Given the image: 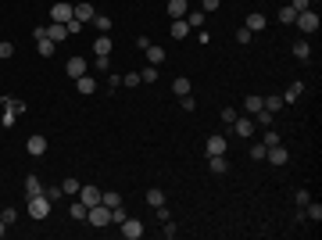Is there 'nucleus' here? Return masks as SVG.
Returning a JSON list of instances; mask_svg holds the SVG:
<instances>
[{"label":"nucleus","instance_id":"e433bc0d","mask_svg":"<svg viewBox=\"0 0 322 240\" xmlns=\"http://www.w3.org/2000/svg\"><path fill=\"white\" fill-rule=\"evenodd\" d=\"M262 144H265V147H272V144H279V133H276L272 126H265V137H262Z\"/></svg>","mask_w":322,"mask_h":240},{"label":"nucleus","instance_id":"de8ad7c7","mask_svg":"<svg viewBox=\"0 0 322 240\" xmlns=\"http://www.w3.org/2000/svg\"><path fill=\"white\" fill-rule=\"evenodd\" d=\"M43 193H47L50 201H61V197H65V190H61V187H50V190H43Z\"/></svg>","mask_w":322,"mask_h":240},{"label":"nucleus","instance_id":"a878e982","mask_svg":"<svg viewBox=\"0 0 322 240\" xmlns=\"http://www.w3.org/2000/svg\"><path fill=\"white\" fill-rule=\"evenodd\" d=\"M301 94H304V83H294V86H290L286 94H283V104H294V100H297Z\"/></svg>","mask_w":322,"mask_h":240},{"label":"nucleus","instance_id":"0eeeda50","mask_svg":"<svg viewBox=\"0 0 322 240\" xmlns=\"http://www.w3.org/2000/svg\"><path fill=\"white\" fill-rule=\"evenodd\" d=\"M25 151L33 154V158H40V154H47V137H40V133H33V137L25 140Z\"/></svg>","mask_w":322,"mask_h":240},{"label":"nucleus","instance_id":"6e6552de","mask_svg":"<svg viewBox=\"0 0 322 240\" xmlns=\"http://www.w3.org/2000/svg\"><path fill=\"white\" fill-rule=\"evenodd\" d=\"M111 50H115L111 36H107V33H100V36L93 40V54H97V57H111Z\"/></svg>","mask_w":322,"mask_h":240},{"label":"nucleus","instance_id":"6e6d98bb","mask_svg":"<svg viewBox=\"0 0 322 240\" xmlns=\"http://www.w3.org/2000/svg\"><path fill=\"white\" fill-rule=\"evenodd\" d=\"M4 233H7V222H4V219H0V237H4Z\"/></svg>","mask_w":322,"mask_h":240},{"label":"nucleus","instance_id":"4468645a","mask_svg":"<svg viewBox=\"0 0 322 240\" xmlns=\"http://www.w3.org/2000/svg\"><path fill=\"white\" fill-rule=\"evenodd\" d=\"M190 0H168V18H186Z\"/></svg>","mask_w":322,"mask_h":240},{"label":"nucleus","instance_id":"9b49d317","mask_svg":"<svg viewBox=\"0 0 322 240\" xmlns=\"http://www.w3.org/2000/svg\"><path fill=\"white\" fill-rule=\"evenodd\" d=\"M226 151H229V140H226V137H219V133L208 137V158H211V154H226Z\"/></svg>","mask_w":322,"mask_h":240},{"label":"nucleus","instance_id":"5fc2aeb1","mask_svg":"<svg viewBox=\"0 0 322 240\" xmlns=\"http://www.w3.org/2000/svg\"><path fill=\"white\" fill-rule=\"evenodd\" d=\"M107 86H111V94H115V90L122 86V76H115V72H111V79H107Z\"/></svg>","mask_w":322,"mask_h":240},{"label":"nucleus","instance_id":"72a5a7b5","mask_svg":"<svg viewBox=\"0 0 322 240\" xmlns=\"http://www.w3.org/2000/svg\"><path fill=\"white\" fill-rule=\"evenodd\" d=\"M147 204H150V208H158V204H165V193H161L158 187H154V190H147Z\"/></svg>","mask_w":322,"mask_h":240},{"label":"nucleus","instance_id":"b1692460","mask_svg":"<svg viewBox=\"0 0 322 240\" xmlns=\"http://www.w3.org/2000/svg\"><path fill=\"white\" fill-rule=\"evenodd\" d=\"M279 22H283V25H294V22H297V11L290 7V4H283V7H279Z\"/></svg>","mask_w":322,"mask_h":240},{"label":"nucleus","instance_id":"c03bdc74","mask_svg":"<svg viewBox=\"0 0 322 240\" xmlns=\"http://www.w3.org/2000/svg\"><path fill=\"white\" fill-rule=\"evenodd\" d=\"M219 4H222V0H201V11L211 14V11H219Z\"/></svg>","mask_w":322,"mask_h":240},{"label":"nucleus","instance_id":"8fccbe9b","mask_svg":"<svg viewBox=\"0 0 322 240\" xmlns=\"http://www.w3.org/2000/svg\"><path fill=\"white\" fill-rule=\"evenodd\" d=\"M290 7H294V11H308L312 0H290Z\"/></svg>","mask_w":322,"mask_h":240},{"label":"nucleus","instance_id":"f03ea898","mask_svg":"<svg viewBox=\"0 0 322 240\" xmlns=\"http://www.w3.org/2000/svg\"><path fill=\"white\" fill-rule=\"evenodd\" d=\"M86 222H90V226H97V230L111 226V208H107V204H93L86 212Z\"/></svg>","mask_w":322,"mask_h":240},{"label":"nucleus","instance_id":"7ed1b4c3","mask_svg":"<svg viewBox=\"0 0 322 240\" xmlns=\"http://www.w3.org/2000/svg\"><path fill=\"white\" fill-rule=\"evenodd\" d=\"M0 104H4V115H0V126H4V129H11L14 126V115H18V111H25V104L22 100H0Z\"/></svg>","mask_w":322,"mask_h":240},{"label":"nucleus","instance_id":"4be33fe9","mask_svg":"<svg viewBox=\"0 0 322 240\" xmlns=\"http://www.w3.org/2000/svg\"><path fill=\"white\" fill-rule=\"evenodd\" d=\"M304 219L319 222V219H322V204H319V201H308V204H304Z\"/></svg>","mask_w":322,"mask_h":240},{"label":"nucleus","instance_id":"f3484780","mask_svg":"<svg viewBox=\"0 0 322 240\" xmlns=\"http://www.w3.org/2000/svg\"><path fill=\"white\" fill-rule=\"evenodd\" d=\"M208 169H211L215 176H222V172L229 169V161H226V154H211V158H208Z\"/></svg>","mask_w":322,"mask_h":240},{"label":"nucleus","instance_id":"412c9836","mask_svg":"<svg viewBox=\"0 0 322 240\" xmlns=\"http://www.w3.org/2000/svg\"><path fill=\"white\" fill-rule=\"evenodd\" d=\"M65 36H68V29H65V25H57V22H54V25H47V40H50V43H61Z\"/></svg>","mask_w":322,"mask_h":240},{"label":"nucleus","instance_id":"473e14b6","mask_svg":"<svg viewBox=\"0 0 322 240\" xmlns=\"http://www.w3.org/2000/svg\"><path fill=\"white\" fill-rule=\"evenodd\" d=\"M140 83H158V65H147L140 72Z\"/></svg>","mask_w":322,"mask_h":240},{"label":"nucleus","instance_id":"603ef678","mask_svg":"<svg viewBox=\"0 0 322 240\" xmlns=\"http://www.w3.org/2000/svg\"><path fill=\"white\" fill-rule=\"evenodd\" d=\"M233 118H236V111H233V108H226V111H222V122H226V126H233Z\"/></svg>","mask_w":322,"mask_h":240},{"label":"nucleus","instance_id":"f704fd0d","mask_svg":"<svg viewBox=\"0 0 322 240\" xmlns=\"http://www.w3.org/2000/svg\"><path fill=\"white\" fill-rule=\"evenodd\" d=\"M36 47H40V54H43V57H50V54L57 50V43H50V40H36Z\"/></svg>","mask_w":322,"mask_h":240},{"label":"nucleus","instance_id":"9d476101","mask_svg":"<svg viewBox=\"0 0 322 240\" xmlns=\"http://www.w3.org/2000/svg\"><path fill=\"white\" fill-rule=\"evenodd\" d=\"M233 133H236V137H243V140H247L251 137V133H254V118H233Z\"/></svg>","mask_w":322,"mask_h":240},{"label":"nucleus","instance_id":"cd10ccee","mask_svg":"<svg viewBox=\"0 0 322 240\" xmlns=\"http://www.w3.org/2000/svg\"><path fill=\"white\" fill-rule=\"evenodd\" d=\"M93 29L97 33H111V18L107 14H93Z\"/></svg>","mask_w":322,"mask_h":240},{"label":"nucleus","instance_id":"79ce46f5","mask_svg":"<svg viewBox=\"0 0 322 240\" xmlns=\"http://www.w3.org/2000/svg\"><path fill=\"white\" fill-rule=\"evenodd\" d=\"M14 54V43H7V40H0V61H4V57H11Z\"/></svg>","mask_w":322,"mask_h":240},{"label":"nucleus","instance_id":"c85d7f7f","mask_svg":"<svg viewBox=\"0 0 322 240\" xmlns=\"http://www.w3.org/2000/svg\"><path fill=\"white\" fill-rule=\"evenodd\" d=\"M100 204H107V208L122 204V193H118V190H107V193H100Z\"/></svg>","mask_w":322,"mask_h":240},{"label":"nucleus","instance_id":"a19ab883","mask_svg":"<svg viewBox=\"0 0 322 240\" xmlns=\"http://www.w3.org/2000/svg\"><path fill=\"white\" fill-rule=\"evenodd\" d=\"M254 118H258V126H272V111H254Z\"/></svg>","mask_w":322,"mask_h":240},{"label":"nucleus","instance_id":"c9c22d12","mask_svg":"<svg viewBox=\"0 0 322 240\" xmlns=\"http://www.w3.org/2000/svg\"><path fill=\"white\" fill-rule=\"evenodd\" d=\"M265 111H283V97H265Z\"/></svg>","mask_w":322,"mask_h":240},{"label":"nucleus","instance_id":"ddd939ff","mask_svg":"<svg viewBox=\"0 0 322 240\" xmlns=\"http://www.w3.org/2000/svg\"><path fill=\"white\" fill-rule=\"evenodd\" d=\"M265 158H269L272 165H286V158H290V154H286V147H283V144H272L269 151H265Z\"/></svg>","mask_w":322,"mask_h":240},{"label":"nucleus","instance_id":"09e8293b","mask_svg":"<svg viewBox=\"0 0 322 240\" xmlns=\"http://www.w3.org/2000/svg\"><path fill=\"white\" fill-rule=\"evenodd\" d=\"M122 86H140V76H136V72H129V76H122Z\"/></svg>","mask_w":322,"mask_h":240},{"label":"nucleus","instance_id":"6ab92c4d","mask_svg":"<svg viewBox=\"0 0 322 240\" xmlns=\"http://www.w3.org/2000/svg\"><path fill=\"white\" fill-rule=\"evenodd\" d=\"M168 33H172V40H183L190 33V25H186V18H172V29H168Z\"/></svg>","mask_w":322,"mask_h":240},{"label":"nucleus","instance_id":"aec40b11","mask_svg":"<svg viewBox=\"0 0 322 240\" xmlns=\"http://www.w3.org/2000/svg\"><path fill=\"white\" fill-rule=\"evenodd\" d=\"M172 94H176V97H186V94H190V79H186V76H176V79H172Z\"/></svg>","mask_w":322,"mask_h":240},{"label":"nucleus","instance_id":"bb28decb","mask_svg":"<svg viewBox=\"0 0 322 240\" xmlns=\"http://www.w3.org/2000/svg\"><path fill=\"white\" fill-rule=\"evenodd\" d=\"M243 29H251V33L265 29V14H247V25H243Z\"/></svg>","mask_w":322,"mask_h":240},{"label":"nucleus","instance_id":"58836bf2","mask_svg":"<svg viewBox=\"0 0 322 240\" xmlns=\"http://www.w3.org/2000/svg\"><path fill=\"white\" fill-rule=\"evenodd\" d=\"M265 151H269L265 144H254V147H251V158H254V161H265Z\"/></svg>","mask_w":322,"mask_h":240},{"label":"nucleus","instance_id":"2f4dec72","mask_svg":"<svg viewBox=\"0 0 322 240\" xmlns=\"http://www.w3.org/2000/svg\"><path fill=\"white\" fill-rule=\"evenodd\" d=\"M126 219H129V215H126V208H122V204H115V208H111V226H122Z\"/></svg>","mask_w":322,"mask_h":240},{"label":"nucleus","instance_id":"7c9ffc66","mask_svg":"<svg viewBox=\"0 0 322 240\" xmlns=\"http://www.w3.org/2000/svg\"><path fill=\"white\" fill-rule=\"evenodd\" d=\"M33 193H43V187H40L36 176H29V179H25V197H33Z\"/></svg>","mask_w":322,"mask_h":240},{"label":"nucleus","instance_id":"49530a36","mask_svg":"<svg viewBox=\"0 0 322 240\" xmlns=\"http://www.w3.org/2000/svg\"><path fill=\"white\" fill-rule=\"evenodd\" d=\"M251 36H254L251 29H236V43H251Z\"/></svg>","mask_w":322,"mask_h":240},{"label":"nucleus","instance_id":"393cba45","mask_svg":"<svg viewBox=\"0 0 322 240\" xmlns=\"http://www.w3.org/2000/svg\"><path fill=\"white\" fill-rule=\"evenodd\" d=\"M186 25L190 29H204V11H186Z\"/></svg>","mask_w":322,"mask_h":240},{"label":"nucleus","instance_id":"c756f323","mask_svg":"<svg viewBox=\"0 0 322 240\" xmlns=\"http://www.w3.org/2000/svg\"><path fill=\"white\" fill-rule=\"evenodd\" d=\"M243 104H247V111L254 115V111H262V108H265V97H258V94H251V97L243 100Z\"/></svg>","mask_w":322,"mask_h":240},{"label":"nucleus","instance_id":"20e7f679","mask_svg":"<svg viewBox=\"0 0 322 240\" xmlns=\"http://www.w3.org/2000/svg\"><path fill=\"white\" fill-rule=\"evenodd\" d=\"M50 18H54L57 25H68V22L75 18V11H72V4H65V0H57V4H50Z\"/></svg>","mask_w":322,"mask_h":240},{"label":"nucleus","instance_id":"f257e3e1","mask_svg":"<svg viewBox=\"0 0 322 240\" xmlns=\"http://www.w3.org/2000/svg\"><path fill=\"white\" fill-rule=\"evenodd\" d=\"M50 215V197L47 193H33L29 197V219H47Z\"/></svg>","mask_w":322,"mask_h":240},{"label":"nucleus","instance_id":"39448f33","mask_svg":"<svg viewBox=\"0 0 322 240\" xmlns=\"http://www.w3.org/2000/svg\"><path fill=\"white\" fill-rule=\"evenodd\" d=\"M297 29H301V33H315V29H319V14L308 7V11H297V22H294Z\"/></svg>","mask_w":322,"mask_h":240},{"label":"nucleus","instance_id":"2eb2a0df","mask_svg":"<svg viewBox=\"0 0 322 240\" xmlns=\"http://www.w3.org/2000/svg\"><path fill=\"white\" fill-rule=\"evenodd\" d=\"M75 90H79L83 97H90V94H97V79H93V76H79V79H75Z\"/></svg>","mask_w":322,"mask_h":240},{"label":"nucleus","instance_id":"f8f14e48","mask_svg":"<svg viewBox=\"0 0 322 240\" xmlns=\"http://www.w3.org/2000/svg\"><path fill=\"white\" fill-rule=\"evenodd\" d=\"M79 201H83L86 208L100 204V190H97V187H79Z\"/></svg>","mask_w":322,"mask_h":240},{"label":"nucleus","instance_id":"37998d69","mask_svg":"<svg viewBox=\"0 0 322 240\" xmlns=\"http://www.w3.org/2000/svg\"><path fill=\"white\" fill-rule=\"evenodd\" d=\"M294 201H297V208H304V204L312 201V193H308V190H297V193H294Z\"/></svg>","mask_w":322,"mask_h":240},{"label":"nucleus","instance_id":"dca6fc26","mask_svg":"<svg viewBox=\"0 0 322 240\" xmlns=\"http://www.w3.org/2000/svg\"><path fill=\"white\" fill-rule=\"evenodd\" d=\"M68 76H72V79L86 76V57H68Z\"/></svg>","mask_w":322,"mask_h":240},{"label":"nucleus","instance_id":"423d86ee","mask_svg":"<svg viewBox=\"0 0 322 240\" xmlns=\"http://www.w3.org/2000/svg\"><path fill=\"white\" fill-rule=\"evenodd\" d=\"M118 230H122V237H126V240H140V237H143V222H140V219H126Z\"/></svg>","mask_w":322,"mask_h":240},{"label":"nucleus","instance_id":"a211bd4d","mask_svg":"<svg viewBox=\"0 0 322 240\" xmlns=\"http://www.w3.org/2000/svg\"><path fill=\"white\" fill-rule=\"evenodd\" d=\"M143 54H147V61H150V65H161V61H165V47H158V43H150Z\"/></svg>","mask_w":322,"mask_h":240},{"label":"nucleus","instance_id":"a18cd8bd","mask_svg":"<svg viewBox=\"0 0 322 240\" xmlns=\"http://www.w3.org/2000/svg\"><path fill=\"white\" fill-rule=\"evenodd\" d=\"M65 29H68V36H72V33H83V29H86V25H83V22H79V18H72V22H68V25H65Z\"/></svg>","mask_w":322,"mask_h":240},{"label":"nucleus","instance_id":"3c124183","mask_svg":"<svg viewBox=\"0 0 322 240\" xmlns=\"http://www.w3.org/2000/svg\"><path fill=\"white\" fill-rule=\"evenodd\" d=\"M0 219H4V222H7V226H11V222H14V219H18V212H14V208H4V215H0Z\"/></svg>","mask_w":322,"mask_h":240},{"label":"nucleus","instance_id":"1a4fd4ad","mask_svg":"<svg viewBox=\"0 0 322 240\" xmlns=\"http://www.w3.org/2000/svg\"><path fill=\"white\" fill-rule=\"evenodd\" d=\"M72 11H75V18H79L83 25H86V22H93V14H97L90 0H83V4H72Z\"/></svg>","mask_w":322,"mask_h":240},{"label":"nucleus","instance_id":"864d4df0","mask_svg":"<svg viewBox=\"0 0 322 240\" xmlns=\"http://www.w3.org/2000/svg\"><path fill=\"white\" fill-rule=\"evenodd\" d=\"M179 104H183V111H193V97L186 94V97H179Z\"/></svg>","mask_w":322,"mask_h":240},{"label":"nucleus","instance_id":"5701e85b","mask_svg":"<svg viewBox=\"0 0 322 240\" xmlns=\"http://www.w3.org/2000/svg\"><path fill=\"white\" fill-rule=\"evenodd\" d=\"M294 57H297V61H308V57H312V47H308L304 40H297V43H294Z\"/></svg>","mask_w":322,"mask_h":240},{"label":"nucleus","instance_id":"4c0bfd02","mask_svg":"<svg viewBox=\"0 0 322 240\" xmlns=\"http://www.w3.org/2000/svg\"><path fill=\"white\" fill-rule=\"evenodd\" d=\"M68 212H72V219H86V212H90V208H86L83 201H75V204L68 208Z\"/></svg>","mask_w":322,"mask_h":240},{"label":"nucleus","instance_id":"ea45409f","mask_svg":"<svg viewBox=\"0 0 322 240\" xmlns=\"http://www.w3.org/2000/svg\"><path fill=\"white\" fill-rule=\"evenodd\" d=\"M61 190H65V193H79V179H65V183H61Z\"/></svg>","mask_w":322,"mask_h":240}]
</instances>
